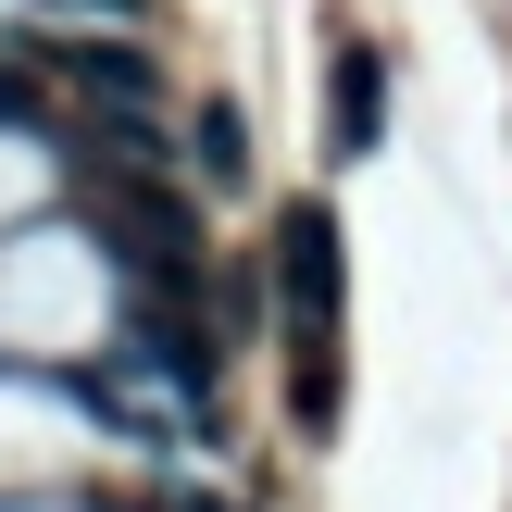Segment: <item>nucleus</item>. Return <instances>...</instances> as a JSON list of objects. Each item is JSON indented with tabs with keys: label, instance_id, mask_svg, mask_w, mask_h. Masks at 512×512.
I'll use <instances>...</instances> for the list:
<instances>
[{
	"label": "nucleus",
	"instance_id": "obj_1",
	"mask_svg": "<svg viewBox=\"0 0 512 512\" xmlns=\"http://www.w3.org/2000/svg\"><path fill=\"white\" fill-rule=\"evenodd\" d=\"M50 75H75V88H100V100H150L138 50H50Z\"/></svg>",
	"mask_w": 512,
	"mask_h": 512
},
{
	"label": "nucleus",
	"instance_id": "obj_2",
	"mask_svg": "<svg viewBox=\"0 0 512 512\" xmlns=\"http://www.w3.org/2000/svg\"><path fill=\"white\" fill-rule=\"evenodd\" d=\"M363 138H375V63L350 50L338 63V150H363Z\"/></svg>",
	"mask_w": 512,
	"mask_h": 512
},
{
	"label": "nucleus",
	"instance_id": "obj_3",
	"mask_svg": "<svg viewBox=\"0 0 512 512\" xmlns=\"http://www.w3.org/2000/svg\"><path fill=\"white\" fill-rule=\"evenodd\" d=\"M88 13H125V0H88Z\"/></svg>",
	"mask_w": 512,
	"mask_h": 512
}]
</instances>
